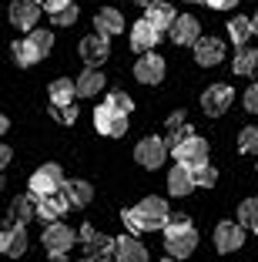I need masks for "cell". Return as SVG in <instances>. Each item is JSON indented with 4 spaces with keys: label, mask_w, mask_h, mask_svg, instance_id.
<instances>
[{
    "label": "cell",
    "mask_w": 258,
    "mask_h": 262,
    "mask_svg": "<svg viewBox=\"0 0 258 262\" xmlns=\"http://www.w3.org/2000/svg\"><path fill=\"white\" fill-rule=\"evenodd\" d=\"M175 158L181 165H188V168H201V165H208V145H205V138L191 135V138L175 151Z\"/></svg>",
    "instance_id": "obj_16"
},
{
    "label": "cell",
    "mask_w": 258,
    "mask_h": 262,
    "mask_svg": "<svg viewBox=\"0 0 258 262\" xmlns=\"http://www.w3.org/2000/svg\"><path fill=\"white\" fill-rule=\"evenodd\" d=\"M7 162H10V148L4 145V148H0V165H7Z\"/></svg>",
    "instance_id": "obj_42"
},
{
    "label": "cell",
    "mask_w": 258,
    "mask_h": 262,
    "mask_svg": "<svg viewBox=\"0 0 258 262\" xmlns=\"http://www.w3.org/2000/svg\"><path fill=\"white\" fill-rule=\"evenodd\" d=\"M251 34H255V24H251V17H231V20H228V37H231V44L245 47Z\"/></svg>",
    "instance_id": "obj_28"
},
{
    "label": "cell",
    "mask_w": 258,
    "mask_h": 262,
    "mask_svg": "<svg viewBox=\"0 0 258 262\" xmlns=\"http://www.w3.org/2000/svg\"><path fill=\"white\" fill-rule=\"evenodd\" d=\"M195 168H188V165H181L178 162L175 168L168 171V192L175 195V199H184V195H191L195 192Z\"/></svg>",
    "instance_id": "obj_17"
},
{
    "label": "cell",
    "mask_w": 258,
    "mask_h": 262,
    "mask_svg": "<svg viewBox=\"0 0 258 262\" xmlns=\"http://www.w3.org/2000/svg\"><path fill=\"white\" fill-rule=\"evenodd\" d=\"M64 182H67V178H64V168L57 162H47V165H40V168L31 175V192L37 195V199H44V195L61 192Z\"/></svg>",
    "instance_id": "obj_2"
},
{
    "label": "cell",
    "mask_w": 258,
    "mask_h": 262,
    "mask_svg": "<svg viewBox=\"0 0 258 262\" xmlns=\"http://www.w3.org/2000/svg\"><path fill=\"white\" fill-rule=\"evenodd\" d=\"M245 246V225L242 222H218L215 225V249L218 252H235Z\"/></svg>",
    "instance_id": "obj_10"
},
{
    "label": "cell",
    "mask_w": 258,
    "mask_h": 262,
    "mask_svg": "<svg viewBox=\"0 0 258 262\" xmlns=\"http://www.w3.org/2000/svg\"><path fill=\"white\" fill-rule=\"evenodd\" d=\"M168 141L165 138H141L137 141V148H134V162L141 165V168H161L165 165V158H168Z\"/></svg>",
    "instance_id": "obj_5"
},
{
    "label": "cell",
    "mask_w": 258,
    "mask_h": 262,
    "mask_svg": "<svg viewBox=\"0 0 258 262\" xmlns=\"http://www.w3.org/2000/svg\"><path fill=\"white\" fill-rule=\"evenodd\" d=\"M178 124H184V111H175V115L168 118V128H178Z\"/></svg>",
    "instance_id": "obj_41"
},
{
    "label": "cell",
    "mask_w": 258,
    "mask_h": 262,
    "mask_svg": "<svg viewBox=\"0 0 258 262\" xmlns=\"http://www.w3.org/2000/svg\"><path fill=\"white\" fill-rule=\"evenodd\" d=\"M77 262H98V259H91V255H87V259H77Z\"/></svg>",
    "instance_id": "obj_47"
},
{
    "label": "cell",
    "mask_w": 258,
    "mask_h": 262,
    "mask_svg": "<svg viewBox=\"0 0 258 262\" xmlns=\"http://www.w3.org/2000/svg\"><path fill=\"white\" fill-rule=\"evenodd\" d=\"M188 138H191V131L184 128V124H178V128H168V138L165 141H168V148H171V151H178V148H181Z\"/></svg>",
    "instance_id": "obj_37"
},
{
    "label": "cell",
    "mask_w": 258,
    "mask_h": 262,
    "mask_svg": "<svg viewBox=\"0 0 258 262\" xmlns=\"http://www.w3.org/2000/svg\"><path fill=\"white\" fill-rule=\"evenodd\" d=\"M0 252L7 255V259H20V255L27 252V229H24V222L4 229V235H0Z\"/></svg>",
    "instance_id": "obj_12"
},
{
    "label": "cell",
    "mask_w": 258,
    "mask_h": 262,
    "mask_svg": "<svg viewBox=\"0 0 258 262\" xmlns=\"http://www.w3.org/2000/svg\"><path fill=\"white\" fill-rule=\"evenodd\" d=\"M168 37L175 40L178 47H184V44H195L198 37H201V27H198V20L191 14H181L175 24H171V31H168Z\"/></svg>",
    "instance_id": "obj_19"
},
{
    "label": "cell",
    "mask_w": 258,
    "mask_h": 262,
    "mask_svg": "<svg viewBox=\"0 0 258 262\" xmlns=\"http://www.w3.org/2000/svg\"><path fill=\"white\" fill-rule=\"evenodd\" d=\"M208 7H215V10H231L238 4V0H205Z\"/></svg>",
    "instance_id": "obj_40"
},
{
    "label": "cell",
    "mask_w": 258,
    "mask_h": 262,
    "mask_svg": "<svg viewBox=\"0 0 258 262\" xmlns=\"http://www.w3.org/2000/svg\"><path fill=\"white\" fill-rule=\"evenodd\" d=\"M238 222H242L245 229L258 232V199H245L242 205H238Z\"/></svg>",
    "instance_id": "obj_31"
},
{
    "label": "cell",
    "mask_w": 258,
    "mask_h": 262,
    "mask_svg": "<svg viewBox=\"0 0 258 262\" xmlns=\"http://www.w3.org/2000/svg\"><path fill=\"white\" fill-rule=\"evenodd\" d=\"M137 212H141V219H145L148 232L165 229L168 219H171V212H168V202L158 199V195H148V199H141V202H137Z\"/></svg>",
    "instance_id": "obj_7"
},
{
    "label": "cell",
    "mask_w": 258,
    "mask_h": 262,
    "mask_svg": "<svg viewBox=\"0 0 258 262\" xmlns=\"http://www.w3.org/2000/svg\"><path fill=\"white\" fill-rule=\"evenodd\" d=\"M134 77L141 84H161V81H165V57L154 54V51L141 54L134 61Z\"/></svg>",
    "instance_id": "obj_8"
},
{
    "label": "cell",
    "mask_w": 258,
    "mask_h": 262,
    "mask_svg": "<svg viewBox=\"0 0 258 262\" xmlns=\"http://www.w3.org/2000/svg\"><path fill=\"white\" fill-rule=\"evenodd\" d=\"M238 148H242L245 155H258V124L242 128V135H238Z\"/></svg>",
    "instance_id": "obj_32"
},
{
    "label": "cell",
    "mask_w": 258,
    "mask_h": 262,
    "mask_svg": "<svg viewBox=\"0 0 258 262\" xmlns=\"http://www.w3.org/2000/svg\"><path fill=\"white\" fill-rule=\"evenodd\" d=\"M184 4H205V0H184Z\"/></svg>",
    "instance_id": "obj_48"
},
{
    "label": "cell",
    "mask_w": 258,
    "mask_h": 262,
    "mask_svg": "<svg viewBox=\"0 0 258 262\" xmlns=\"http://www.w3.org/2000/svg\"><path fill=\"white\" fill-rule=\"evenodd\" d=\"M94 27H98L101 34H107V37L121 34V31H124V17H121V10H114V7L98 10V17H94Z\"/></svg>",
    "instance_id": "obj_22"
},
{
    "label": "cell",
    "mask_w": 258,
    "mask_h": 262,
    "mask_svg": "<svg viewBox=\"0 0 258 262\" xmlns=\"http://www.w3.org/2000/svg\"><path fill=\"white\" fill-rule=\"evenodd\" d=\"M245 108H248L251 115H258V84H251L248 91H245Z\"/></svg>",
    "instance_id": "obj_39"
},
{
    "label": "cell",
    "mask_w": 258,
    "mask_h": 262,
    "mask_svg": "<svg viewBox=\"0 0 258 262\" xmlns=\"http://www.w3.org/2000/svg\"><path fill=\"white\" fill-rule=\"evenodd\" d=\"M107 54H111V37L101 31H94L91 37H84L81 40V57L87 68H98V64L107 61Z\"/></svg>",
    "instance_id": "obj_9"
},
{
    "label": "cell",
    "mask_w": 258,
    "mask_h": 262,
    "mask_svg": "<svg viewBox=\"0 0 258 262\" xmlns=\"http://www.w3.org/2000/svg\"><path fill=\"white\" fill-rule=\"evenodd\" d=\"M81 239H84V249H87V255H91V259H98V262L111 259V255L118 252V239L94 232V225H84V229H81Z\"/></svg>",
    "instance_id": "obj_6"
},
{
    "label": "cell",
    "mask_w": 258,
    "mask_h": 262,
    "mask_svg": "<svg viewBox=\"0 0 258 262\" xmlns=\"http://www.w3.org/2000/svg\"><path fill=\"white\" fill-rule=\"evenodd\" d=\"M101 91H104V74H101L98 68H87L77 77V94H81V98H98Z\"/></svg>",
    "instance_id": "obj_23"
},
{
    "label": "cell",
    "mask_w": 258,
    "mask_h": 262,
    "mask_svg": "<svg viewBox=\"0 0 258 262\" xmlns=\"http://www.w3.org/2000/svg\"><path fill=\"white\" fill-rule=\"evenodd\" d=\"M215 182H218V171H215L212 165H201V168H195V185H198V188H215Z\"/></svg>",
    "instance_id": "obj_36"
},
{
    "label": "cell",
    "mask_w": 258,
    "mask_h": 262,
    "mask_svg": "<svg viewBox=\"0 0 258 262\" xmlns=\"http://www.w3.org/2000/svg\"><path fill=\"white\" fill-rule=\"evenodd\" d=\"M51 115L57 118L61 124H74L77 121V108H74V104H51Z\"/></svg>",
    "instance_id": "obj_38"
},
{
    "label": "cell",
    "mask_w": 258,
    "mask_h": 262,
    "mask_svg": "<svg viewBox=\"0 0 258 262\" xmlns=\"http://www.w3.org/2000/svg\"><path fill=\"white\" fill-rule=\"evenodd\" d=\"M161 262H184V259H175V255H168V259H161Z\"/></svg>",
    "instance_id": "obj_44"
},
{
    "label": "cell",
    "mask_w": 258,
    "mask_h": 262,
    "mask_svg": "<svg viewBox=\"0 0 258 262\" xmlns=\"http://www.w3.org/2000/svg\"><path fill=\"white\" fill-rule=\"evenodd\" d=\"M198 246V232L188 215H171L165 225V252L175 259H188Z\"/></svg>",
    "instance_id": "obj_1"
},
{
    "label": "cell",
    "mask_w": 258,
    "mask_h": 262,
    "mask_svg": "<svg viewBox=\"0 0 258 262\" xmlns=\"http://www.w3.org/2000/svg\"><path fill=\"white\" fill-rule=\"evenodd\" d=\"M107 104H111V108H118V111H124V115H131V111H134V101L128 98V94L124 91H107Z\"/></svg>",
    "instance_id": "obj_35"
},
{
    "label": "cell",
    "mask_w": 258,
    "mask_h": 262,
    "mask_svg": "<svg viewBox=\"0 0 258 262\" xmlns=\"http://www.w3.org/2000/svg\"><path fill=\"white\" fill-rule=\"evenodd\" d=\"M231 71L235 74H255L258 71V51L255 47H238L235 61H231Z\"/></svg>",
    "instance_id": "obj_30"
},
{
    "label": "cell",
    "mask_w": 258,
    "mask_h": 262,
    "mask_svg": "<svg viewBox=\"0 0 258 262\" xmlns=\"http://www.w3.org/2000/svg\"><path fill=\"white\" fill-rule=\"evenodd\" d=\"M71 246H74V232H71L67 225L51 222V225L44 229V249L51 252L54 262H64V255L71 252Z\"/></svg>",
    "instance_id": "obj_4"
},
{
    "label": "cell",
    "mask_w": 258,
    "mask_h": 262,
    "mask_svg": "<svg viewBox=\"0 0 258 262\" xmlns=\"http://www.w3.org/2000/svg\"><path fill=\"white\" fill-rule=\"evenodd\" d=\"M137 7H151V4H158V0H134Z\"/></svg>",
    "instance_id": "obj_43"
},
{
    "label": "cell",
    "mask_w": 258,
    "mask_h": 262,
    "mask_svg": "<svg viewBox=\"0 0 258 262\" xmlns=\"http://www.w3.org/2000/svg\"><path fill=\"white\" fill-rule=\"evenodd\" d=\"M10 57H14L17 68H31V64L40 61V51L31 44V40L24 37V40H14V47H10Z\"/></svg>",
    "instance_id": "obj_26"
},
{
    "label": "cell",
    "mask_w": 258,
    "mask_h": 262,
    "mask_svg": "<svg viewBox=\"0 0 258 262\" xmlns=\"http://www.w3.org/2000/svg\"><path fill=\"white\" fill-rule=\"evenodd\" d=\"M67 208H71V202H67L64 192L44 195V199H37V219H44V222H61V215Z\"/></svg>",
    "instance_id": "obj_18"
},
{
    "label": "cell",
    "mask_w": 258,
    "mask_h": 262,
    "mask_svg": "<svg viewBox=\"0 0 258 262\" xmlns=\"http://www.w3.org/2000/svg\"><path fill=\"white\" fill-rule=\"evenodd\" d=\"M47 17H51L57 27H71L77 20V4L74 0H54L51 7H47Z\"/></svg>",
    "instance_id": "obj_24"
},
{
    "label": "cell",
    "mask_w": 258,
    "mask_h": 262,
    "mask_svg": "<svg viewBox=\"0 0 258 262\" xmlns=\"http://www.w3.org/2000/svg\"><path fill=\"white\" fill-rule=\"evenodd\" d=\"M191 47H195V61L201 68H215V64L225 61V44L218 37H198Z\"/></svg>",
    "instance_id": "obj_14"
},
{
    "label": "cell",
    "mask_w": 258,
    "mask_h": 262,
    "mask_svg": "<svg viewBox=\"0 0 258 262\" xmlns=\"http://www.w3.org/2000/svg\"><path fill=\"white\" fill-rule=\"evenodd\" d=\"M10 219H17V222H31V219H37V195H17L14 202H10Z\"/></svg>",
    "instance_id": "obj_25"
},
{
    "label": "cell",
    "mask_w": 258,
    "mask_h": 262,
    "mask_svg": "<svg viewBox=\"0 0 258 262\" xmlns=\"http://www.w3.org/2000/svg\"><path fill=\"white\" fill-rule=\"evenodd\" d=\"M94 128H98V135H104V138H121L124 131H128V115L111 108L104 101V104L94 108Z\"/></svg>",
    "instance_id": "obj_3"
},
{
    "label": "cell",
    "mask_w": 258,
    "mask_h": 262,
    "mask_svg": "<svg viewBox=\"0 0 258 262\" xmlns=\"http://www.w3.org/2000/svg\"><path fill=\"white\" fill-rule=\"evenodd\" d=\"M121 219H124V225H128L131 235H141V232H148V225H145V219H141V212H137V205H134V208H124Z\"/></svg>",
    "instance_id": "obj_33"
},
{
    "label": "cell",
    "mask_w": 258,
    "mask_h": 262,
    "mask_svg": "<svg viewBox=\"0 0 258 262\" xmlns=\"http://www.w3.org/2000/svg\"><path fill=\"white\" fill-rule=\"evenodd\" d=\"M201 108H205V115L221 118L228 108H231V88L228 84H212L205 94H201Z\"/></svg>",
    "instance_id": "obj_11"
},
{
    "label": "cell",
    "mask_w": 258,
    "mask_h": 262,
    "mask_svg": "<svg viewBox=\"0 0 258 262\" xmlns=\"http://www.w3.org/2000/svg\"><path fill=\"white\" fill-rule=\"evenodd\" d=\"M161 34H165V31H158V27H154V24L145 17V20H137L134 27H131V47H134V51H141V54H148V51H154V47H158Z\"/></svg>",
    "instance_id": "obj_13"
},
{
    "label": "cell",
    "mask_w": 258,
    "mask_h": 262,
    "mask_svg": "<svg viewBox=\"0 0 258 262\" xmlns=\"http://www.w3.org/2000/svg\"><path fill=\"white\" fill-rule=\"evenodd\" d=\"M37 17H40L37 0H14V4H10V24H14L17 31H34Z\"/></svg>",
    "instance_id": "obj_15"
},
{
    "label": "cell",
    "mask_w": 258,
    "mask_h": 262,
    "mask_svg": "<svg viewBox=\"0 0 258 262\" xmlns=\"http://www.w3.org/2000/svg\"><path fill=\"white\" fill-rule=\"evenodd\" d=\"M64 195H67V202L74 208H84L87 205V202L94 199V188L87 185V182H64V188H61Z\"/></svg>",
    "instance_id": "obj_29"
},
{
    "label": "cell",
    "mask_w": 258,
    "mask_h": 262,
    "mask_svg": "<svg viewBox=\"0 0 258 262\" xmlns=\"http://www.w3.org/2000/svg\"><path fill=\"white\" fill-rule=\"evenodd\" d=\"M114 259H118V262H148V249L128 232V235L118 239V252H114Z\"/></svg>",
    "instance_id": "obj_20"
},
{
    "label": "cell",
    "mask_w": 258,
    "mask_h": 262,
    "mask_svg": "<svg viewBox=\"0 0 258 262\" xmlns=\"http://www.w3.org/2000/svg\"><path fill=\"white\" fill-rule=\"evenodd\" d=\"M251 24H255V34H258V14H255V17H251Z\"/></svg>",
    "instance_id": "obj_45"
},
{
    "label": "cell",
    "mask_w": 258,
    "mask_h": 262,
    "mask_svg": "<svg viewBox=\"0 0 258 262\" xmlns=\"http://www.w3.org/2000/svg\"><path fill=\"white\" fill-rule=\"evenodd\" d=\"M37 4H44V7H51V4H54V0H37Z\"/></svg>",
    "instance_id": "obj_46"
},
{
    "label": "cell",
    "mask_w": 258,
    "mask_h": 262,
    "mask_svg": "<svg viewBox=\"0 0 258 262\" xmlns=\"http://www.w3.org/2000/svg\"><path fill=\"white\" fill-rule=\"evenodd\" d=\"M148 10V20L158 27V31H171V24L178 20V10L171 7V4H165V0H158V4H151V7H145Z\"/></svg>",
    "instance_id": "obj_21"
},
{
    "label": "cell",
    "mask_w": 258,
    "mask_h": 262,
    "mask_svg": "<svg viewBox=\"0 0 258 262\" xmlns=\"http://www.w3.org/2000/svg\"><path fill=\"white\" fill-rule=\"evenodd\" d=\"M47 94H51V104H71V98L77 94V81H71V77H57V81H51Z\"/></svg>",
    "instance_id": "obj_27"
},
{
    "label": "cell",
    "mask_w": 258,
    "mask_h": 262,
    "mask_svg": "<svg viewBox=\"0 0 258 262\" xmlns=\"http://www.w3.org/2000/svg\"><path fill=\"white\" fill-rule=\"evenodd\" d=\"M27 40L40 51V57H47V54H51V47H54V34L51 31H31V34H27Z\"/></svg>",
    "instance_id": "obj_34"
}]
</instances>
